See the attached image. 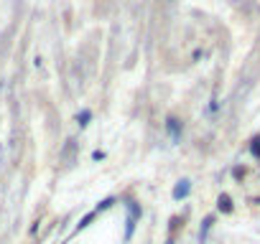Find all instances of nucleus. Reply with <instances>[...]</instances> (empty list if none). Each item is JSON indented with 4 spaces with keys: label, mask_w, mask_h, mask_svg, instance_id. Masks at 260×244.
I'll use <instances>...</instances> for the list:
<instances>
[{
    "label": "nucleus",
    "mask_w": 260,
    "mask_h": 244,
    "mask_svg": "<svg viewBox=\"0 0 260 244\" xmlns=\"http://www.w3.org/2000/svg\"><path fill=\"white\" fill-rule=\"evenodd\" d=\"M219 209H222V211H230V209H232V204H230V198H227V196H222V198H219Z\"/></svg>",
    "instance_id": "1"
}]
</instances>
